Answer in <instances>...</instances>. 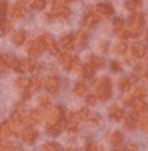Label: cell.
<instances>
[{"mask_svg":"<svg viewBox=\"0 0 148 151\" xmlns=\"http://www.w3.org/2000/svg\"><path fill=\"white\" fill-rule=\"evenodd\" d=\"M119 87H121V90H124V92L129 90L131 89V78H128V77H122V78L119 80Z\"/></svg>","mask_w":148,"mask_h":151,"instance_id":"obj_34","label":"cell"},{"mask_svg":"<svg viewBox=\"0 0 148 151\" xmlns=\"http://www.w3.org/2000/svg\"><path fill=\"white\" fill-rule=\"evenodd\" d=\"M109 142H111L113 147H118V145H121V144L124 142V135H122V132H119V131L112 132L111 137H109Z\"/></svg>","mask_w":148,"mask_h":151,"instance_id":"obj_23","label":"cell"},{"mask_svg":"<svg viewBox=\"0 0 148 151\" xmlns=\"http://www.w3.org/2000/svg\"><path fill=\"white\" fill-rule=\"evenodd\" d=\"M131 54L135 57V58H142V57L147 55V47H145V44H142V42H135V44H132V47H131Z\"/></svg>","mask_w":148,"mask_h":151,"instance_id":"obj_14","label":"cell"},{"mask_svg":"<svg viewBox=\"0 0 148 151\" xmlns=\"http://www.w3.org/2000/svg\"><path fill=\"white\" fill-rule=\"evenodd\" d=\"M60 61H61L64 70H68V71H77L78 67H80V61L77 58H74L68 51H64L60 55Z\"/></svg>","mask_w":148,"mask_h":151,"instance_id":"obj_3","label":"cell"},{"mask_svg":"<svg viewBox=\"0 0 148 151\" xmlns=\"http://www.w3.org/2000/svg\"><path fill=\"white\" fill-rule=\"evenodd\" d=\"M86 102L89 103V105H96V102H97V96L96 94H87V97H86Z\"/></svg>","mask_w":148,"mask_h":151,"instance_id":"obj_47","label":"cell"},{"mask_svg":"<svg viewBox=\"0 0 148 151\" xmlns=\"http://www.w3.org/2000/svg\"><path fill=\"white\" fill-rule=\"evenodd\" d=\"M126 28L129 31L131 37H138L144 29V16H142V13H138V12L132 13L131 18L128 19V22H126Z\"/></svg>","mask_w":148,"mask_h":151,"instance_id":"obj_1","label":"cell"},{"mask_svg":"<svg viewBox=\"0 0 148 151\" xmlns=\"http://www.w3.org/2000/svg\"><path fill=\"white\" fill-rule=\"evenodd\" d=\"M64 151H77V150H75V148H71V147H70V148H65Z\"/></svg>","mask_w":148,"mask_h":151,"instance_id":"obj_53","label":"cell"},{"mask_svg":"<svg viewBox=\"0 0 148 151\" xmlns=\"http://www.w3.org/2000/svg\"><path fill=\"white\" fill-rule=\"evenodd\" d=\"M44 86H45V89H47L50 93H57V92L60 90V78H58L57 76H50V77L45 78Z\"/></svg>","mask_w":148,"mask_h":151,"instance_id":"obj_7","label":"cell"},{"mask_svg":"<svg viewBox=\"0 0 148 151\" xmlns=\"http://www.w3.org/2000/svg\"><path fill=\"white\" fill-rule=\"evenodd\" d=\"M7 68H9V65H7L6 55H0V73H4Z\"/></svg>","mask_w":148,"mask_h":151,"instance_id":"obj_42","label":"cell"},{"mask_svg":"<svg viewBox=\"0 0 148 151\" xmlns=\"http://www.w3.org/2000/svg\"><path fill=\"white\" fill-rule=\"evenodd\" d=\"M84 151H105L100 145H97L96 142H87L86 147H84Z\"/></svg>","mask_w":148,"mask_h":151,"instance_id":"obj_39","label":"cell"},{"mask_svg":"<svg viewBox=\"0 0 148 151\" xmlns=\"http://www.w3.org/2000/svg\"><path fill=\"white\" fill-rule=\"evenodd\" d=\"M89 64H92L93 67L97 70L99 67H102V65H103V61H102L99 57H92V58L89 60Z\"/></svg>","mask_w":148,"mask_h":151,"instance_id":"obj_41","label":"cell"},{"mask_svg":"<svg viewBox=\"0 0 148 151\" xmlns=\"http://www.w3.org/2000/svg\"><path fill=\"white\" fill-rule=\"evenodd\" d=\"M6 9H7V3L4 0H0V22L4 19V15H6Z\"/></svg>","mask_w":148,"mask_h":151,"instance_id":"obj_43","label":"cell"},{"mask_svg":"<svg viewBox=\"0 0 148 151\" xmlns=\"http://www.w3.org/2000/svg\"><path fill=\"white\" fill-rule=\"evenodd\" d=\"M44 86V80L41 78V77H38V76H35V77H32L31 80H29V89L31 90H38L39 87H42Z\"/></svg>","mask_w":148,"mask_h":151,"instance_id":"obj_27","label":"cell"},{"mask_svg":"<svg viewBox=\"0 0 148 151\" xmlns=\"http://www.w3.org/2000/svg\"><path fill=\"white\" fill-rule=\"evenodd\" d=\"M138 122H139V115H137V113L125 116V128L126 129H134Z\"/></svg>","mask_w":148,"mask_h":151,"instance_id":"obj_21","label":"cell"},{"mask_svg":"<svg viewBox=\"0 0 148 151\" xmlns=\"http://www.w3.org/2000/svg\"><path fill=\"white\" fill-rule=\"evenodd\" d=\"M96 9H97V13H100V15H103V16H111L112 13H113V7H112L111 3H108V1L99 3V4L96 6Z\"/></svg>","mask_w":148,"mask_h":151,"instance_id":"obj_20","label":"cell"},{"mask_svg":"<svg viewBox=\"0 0 148 151\" xmlns=\"http://www.w3.org/2000/svg\"><path fill=\"white\" fill-rule=\"evenodd\" d=\"M42 119H44V115L39 112V111H32V112H29V115H28L26 124L28 125H38V124L42 122Z\"/></svg>","mask_w":148,"mask_h":151,"instance_id":"obj_19","label":"cell"},{"mask_svg":"<svg viewBox=\"0 0 148 151\" xmlns=\"http://www.w3.org/2000/svg\"><path fill=\"white\" fill-rule=\"evenodd\" d=\"M74 93L77 94V96H84V94L87 93V84H86V81H83V80L77 81L74 84Z\"/></svg>","mask_w":148,"mask_h":151,"instance_id":"obj_25","label":"cell"},{"mask_svg":"<svg viewBox=\"0 0 148 151\" xmlns=\"http://www.w3.org/2000/svg\"><path fill=\"white\" fill-rule=\"evenodd\" d=\"M109 116H111V119L116 121V122H121V121L125 119V113H124V111H122L119 106H116V105L111 106V109H109Z\"/></svg>","mask_w":148,"mask_h":151,"instance_id":"obj_18","label":"cell"},{"mask_svg":"<svg viewBox=\"0 0 148 151\" xmlns=\"http://www.w3.org/2000/svg\"><path fill=\"white\" fill-rule=\"evenodd\" d=\"M132 94H134L135 99H144L148 94V90H147V87H144V86H137L134 89V93Z\"/></svg>","mask_w":148,"mask_h":151,"instance_id":"obj_31","label":"cell"},{"mask_svg":"<svg viewBox=\"0 0 148 151\" xmlns=\"http://www.w3.org/2000/svg\"><path fill=\"white\" fill-rule=\"evenodd\" d=\"M38 102H39V106L47 108V106H50V96L48 94H41L39 99H38Z\"/></svg>","mask_w":148,"mask_h":151,"instance_id":"obj_40","label":"cell"},{"mask_svg":"<svg viewBox=\"0 0 148 151\" xmlns=\"http://www.w3.org/2000/svg\"><path fill=\"white\" fill-rule=\"evenodd\" d=\"M115 151H118V150H115Z\"/></svg>","mask_w":148,"mask_h":151,"instance_id":"obj_58","label":"cell"},{"mask_svg":"<svg viewBox=\"0 0 148 151\" xmlns=\"http://www.w3.org/2000/svg\"><path fill=\"white\" fill-rule=\"evenodd\" d=\"M141 78H142L144 81H148V70H145V71H144V74H142V77H141Z\"/></svg>","mask_w":148,"mask_h":151,"instance_id":"obj_52","label":"cell"},{"mask_svg":"<svg viewBox=\"0 0 148 151\" xmlns=\"http://www.w3.org/2000/svg\"><path fill=\"white\" fill-rule=\"evenodd\" d=\"M125 6H126V9L131 10V12H137V10L142 6V1H141V0H126V1H125Z\"/></svg>","mask_w":148,"mask_h":151,"instance_id":"obj_29","label":"cell"},{"mask_svg":"<svg viewBox=\"0 0 148 151\" xmlns=\"http://www.w3.org/2000/svg\"><path fill=\"white\" fill-rule=\"evenodd\" d=\"M134 100H135L134 94H124V97H122V102H124V105H126V106H131Z\"/></svg>","mask_w":148,"mask_h":151,"instance_id":"obj_45","label":"cell"},{"mask_svg":"<svg viewBox=\"0 0 148 151\" xmlns=\"http://www.w3.org/2000/svg\"><path fill=\"white\" fill-rule=\"evenodd\" d=\"M15 150H16V145L12 141H9L6 138L0 139V151H15Z\"/></svg>","mask_w":148,"mask_h":151,"instance_id":"obj_28","label":"cell"},{"mask_svg":"<svg viewBox=\"0 0 148 151\" xmlns=\"http://www.w3.org/2000/svg\"><path fill=\"white\" fill-rule=\"evenodd\" d=\"M96 96L100 100H109L112 96V83L108 77H102L96 81Z\"/></svg>","mask_w":148,"mask_h":151,"instance_id":"obj_2","label":"cell"},{"mask_svg":"<svg viewBox=\"0 0 148 151\" xmlns=\"http://www.w3.org/2000/svg\"><path fill=\"white\" fill-rule=\"evenodd\" d=\"M41 151H60V148L54 142H47V144H44L41 147Z\"/></svg>","mask_w":148,"mask_h":151,"instance_id":"obj_38","label":"cell"},{"mask_svg":"<svg viewBox=\"0 0 148 151\" xmlns=\"http://www.w3.org/2000/svg\"><path fill=\"white\" fill-rule=\"evenodd\" d=\"M147 65H148V57H147Z\"/></svg>","mask_w":148,"mask_h":151,"instance_id":"obj_57","label":"cell"},{"mask_svg":"<svg viewBox=\"0 0 148 151\" xmlns=\"http://www.w3.org/2000/svg\"><path fill=\"white\" fill-rule=\"evenodd\" d=\"M20 139L22 141H25V142H34L35 139H37V137H38V132L32 128V127H25L23 129H22V132H20Z\"/></svg>","mask_w":148,"mask_h":151,"instance_id":"obj_8","label":"cell"},{"mask_svg":"<svg viewBox=\"0 0 148 151\" xmlns=\"http://www.w3.org/2000/svg\"><path fill=\"white\" fill-rule=\"evenodd\" d=\"M139 127H141V129L144 132H148V113H142V115H139Z\"/></svg>","mask_w":148,"mask_h":151,"instance_id":"obj_33","label":"cell"},{"mask_svg":"<svg viewBox=\"0 0 148 151\" xmlns=\"http://www.w3.org/2000/svg\"><path fill=\"white\" fill-rule=\"evenodd\" d=\"M51 15L57 19H63V20H67V19L70 18V10L67 9V6H64L63 3L61 4H57L55 7L52 9V12H51Z\"/></svg>","mask_w":148,"mask_h":151,"instance_id":"obj_10","label":"cell"},{"mask_svg":"<svg viewBox=\"0 0 148 151\" xmlns=\"http://www.w3.org/2000/svg\"><path fill=\"white\" fill-rule=\"evenodd\" d=\"M65 3H73V1H75V0H64Z\"/></svg>","mask_w":148,"mask_h":151,"instance_id":"obj_55","label":"cell"},{"mask_svg":"<svg viewBox=\"0 0 148 151\" xmlns=\"http://www.w3.org/2000/svg\"><path fill=\"white\" fill-rule=\"evenodd\" d=\"M16 84H18L19 87H22V89H26L29 86V80H26L23 77H19L18 80H16Z\"/></svg>","mask_w":148,"mask_h":151,"instance_id":"obj_46","label":"cell"},{"mask_svg":"<svg viewBox=\"0 0 148 151\" xmlns=\"http://www.w3.org/2000/svg\"><path fill=\"white\" fill-rule=\"evenodd\" d=\"M94 73H96V68L93 67L92 64H89V63L81 67V76L84 78H92L93 76H94Z\"/></svg>","mask_w":148,"mask_h":151,"instance_id":"obj_26","label":"cell"},{"mask_svg":"<svg viewBox=\"0 0 148 151\" xmlns=\"http://www.w3.org/2000/svg\"><path fill=\"white\" fill-rule=\"evenodd\" d=\"M86 39H87V34H86L84 31L78 32V42H80V44H84V42H86Z\"/></svg>","mask_w":148,"mask_h":151,"instance_id":"obj_50","label":"cell"},{"mask_svg":"<svg viewBox=\"0 0 148 151\" xmlns=\"http://www.w3.org/2000/svg\"><path fill=\"white\" fill-rule=\"evenodd\" d=\"M13 134V129H12V122H3L0 124V138H6L9 135Z\"/></svg>","mask_w":148,"mask_h":151,"instance_id":"obj_22","label":"cell"},{"mask_svg":"<svg viewBox=\"0 0 148 151\" xmlns=\"http://www.w3.org/2000/svg\"><path fill=\"white\" fill-rule=\"evenodd\" d=\"M44 51H45V47H44V44H42L39 39L32 41V42L28 45V54H29V55H32V57L41 55Z\"/></svg>","mask_w":148,"mask_h":151,"instance_id":"obj_9","label":"cell"},{"mask_svg":"<svg viewBox=\"0 0 148 151\" xmlns=\"http://www.w3.org/2000/svg\"><path fill=\"white\" fill-rule=\"evenodd\" d=\"M45 3H47V0H31V7L41 10V9H44Z\"/></svg>","mask_w":148,"mask_h":151,"instance_id":"obj_36","label":"cell"},{"mask_svg":"<svg viewBox=\"0 0 148 151\" xmlns=\"http://www.w3.org/2000/svg\"><path fill=\"white\" fill-rule=\"evenodd\" d=\"M125 151H138V147H137V144H134V142H128V144L125 145Z\"/></svg>","mask_w":148,"mask_h":151,"instance_id":"obj_49","label":"cell"},{"mask_svg":"<svg viewBox=\"0 0 148 151\" xmlns=\"http://www.w3.org/2000/svg\"><path fill=\"white\" fill-rule=\"evenodd\" d=\"M20 68L23 71H28V73H39L41 71V64L38 63L37 60H32V58H25L20 61Z\"/></svg>","mask_w":148,"mask_h":151,"instance_id":"obj_6","label":"cell"},{"mask_svg":"<svg viewBox=\"0 0 148 151\" xmlns=\"http://www.w3.org/2000/svg\"><path fill=\"white\" fill-rule=\"evenodd\" d=\"M99 20H100V15L97 12H93V10H89L84 15V19H83L86 26H94V25L99 23Z\"/></svg>","mask_w":148,"mask_h":151,"instance_id":"obj_16","label":"cell"},{"mask_svg":"<svg viewBox=\"0 0 148 151\" xmlns=\"http://www.w3.org/2000/svg\"><path fill=\"white\" fill-rule=\"evenodd\" d=\"M10 29H12V23L7 22V20H3V22H1V31H3V32H9Z\"/></svg>","mask_w":148,"mask_h":151,"instance_id":"obj_48","label":"cell"},{"mask_svg":"<svg viewBox=\"0 0 148 151\" xmlns=\"http://www.w3.org/2000/svg\"><path fill=\"white\" fill-rule=\"evenodd\" d=\"M28 115H29L28 109H26L23 105H20V106H18V108L15 109V112H13V121L20 122V124H26Z\"/></svg>","mask_w":148,"mask_h":151,"instance_id":"obj_13","label":"cell"},{"mask_svg":"<svg viewBox=\"0 0 148 151\" xmlns=\"http://www.w3.org/2000/svg\"><path fill=\"white\" fill-rule=\"evenodd\" d=\"M132 111L134 113H137V115H142V113H145L148 111V106L147 103L142 100V99H135L134 102H132Z\"/></svg>","mask_w":148,"mask_h":151,"instance_id":"obj_17","label":"cell"},{"mask_svg":"<svg viewBox=\"0 0 148 151\" xmlns=\"http://www.w3.org/2000/svg\"><path fill=\"white\" fill-rule=\"evenodd\" d=\"M61 118H63V109L60 106H47V109H45V119H47L48 125L60 124Z\"/></svg>","mask_w":148,"mask_h":151,"instance_id":"obj_4","label":"cell"},{"mask_svg":"<svg viewBox=\"0 0 148 151\" xmlns=\"http://www.w3.org/2000/svg\"><path fill=\"white\" fill-rule=\"evenodd\" d=\"M63 131V127L61 124H51V125H47V134L50 137H58Z\"/></svg>","mask_w":148,"mask_h":151,"instance_id":"obj_24","label":"cell"},{"mask_svg":"<svg viewBox=\"0 0 148 151\" xmlns=\"http://www.w3.org/2000/svg\"><path fill=\"white\" fill-rule=\"evenodd\" d=\"M25 39H26V34H25L23 31H18V32H15V34H13V37H12V41H13V44H15V45H22V44L25 42Z\"/></svg>","mask_w":148,"mask_h":151,"instance_id":"obj_30","label":"cell"},{"mask_svg":"<svg viewBox=\"0 0 148 151\" xmlns=\"http://www.w3.org/2000/svg\"><path fill=\"white\" fill-rule=\"evenodd\" d=\"M74 115H75L80 121H87V118H89L90 113H89V109H87V108H81L80 111H77Z\"/></svg>","mask_w":148,"mask_h":151,"instance_id":"obj_35","label":"cell"},{"mask_svg":"<svg viewBox=\"0 0 148 151\" xmlns=\"http://www.w3.org/2000/svg\"><path fill=\"white\" fill-rule=\"evenodd\" d=\"M144 71H145V68H144L141 64H137V65L134 67V76H137V77H142Z\"/></svg>","mask_w":148,"mask_h":151,"instance_id":"obj_44","label":"cell"},{"mask_svg":"<svg viewBox=\"0 0 148 151\" xmlns=\"http://www.w3.org/2000/svg\"><path fill=\"white\" fill-rule=\"evenodd\" d=\"M6 60H7V65H9L10 68L18 70V71H20V70H22V68H20V61H19V60H16L15 57L6 55Z\"/></svg>","mask_w":148,"mask_h":151,"instance_id":"obj_32","label":"cell"},{"mask_svg":"<svg viewBox=\"0 0 148 151\" xmlns=\"http://www.w3.org/2000/svg\"><path fill=\"white\" fill-rule=\"evenodd\" d=\"M80 119L75 115H68V118H65V129L70 132H75L80 129Z\"/></svg>","mask_w":148,"mask_h":151,"instance_id":"obj_12","label":"cell"},{"mask_svg":"<svg viewBox=\"0 0 148 151\" xmlns=\"http://www.w3.org/2000/svg\"><path fill=\"white\" fill-rule=\"evenodd\" d=\"M111 68H112V71H121V64L118 63V61H112V64H111Z\"/></svg>","mask_w":148,"mask_h":151,"instance_id":"obj_51","label":"cell"},{"mask_svg":"<svg viewBox=\"0 0 148 151\" xmlns=\"http://www.w3.org/2000/svg\"><path fill=\"white\" fill-rule=\"evenodd\" d=\"M126 50H128V47H126L125 42H119V44L115 47V52L119 54V55H124V54L126 52Z\"/></svg>","mask_w":148,"mask_h":151,"instance_id":"obj_37","label":"cell"},{"mask_svg":"<svg viewBox=\"0 0 148 151\" xmlns=\"http://www.w3.org/2000/svg\"><path fill=\"white\" fill-rule=\"evenodd\" d=\"M25 12H26V0H19L18 3H15L13 7H12V18L13 19L23 18Z\"/></svg>","mask_w":148,"mask_h":151,"instance_id":"obj_11","label":"cell"},{"mask_svg":"<svg viewBox=\"0 0 148 151\" xmlns=\"http://www.w3.org/2000/svg\"><path fill=\"white\" fill-rule=\"evenodd\" d=\"M74 37L73 35H63L61 39H60V42H58V45L64 50V51H70V50H73L74 48Z\"/></svg>","mask_w":148,"mask_h":151,"instance_id":"obj_15","label":"cell"},{"mask_svg":"<svg viewBox=\"0 0 148 151\" xmlns=\"http://www.w3.org/2000/svg\"><path fill=\"white\" fill-rule=\"evenodd\" d=\"M147 42H148V31H147Z\"/></svg>","mask_w":148,"mask_h":151,"instance_id":"obj_56","label":"cell"},{"mask_svg":"<svg viewBox=\"0 0 148 151\" xmlns=\"http://www.w3.org/2000/svg\"><path fill=\"white\" fill-rule=\"evenodd\" d=\"M42 44H44V47H45V50H48L52 55H58V52H60V45L57 44L55 41L52 39V38L50 37V35H47V34H44V35H41V37L38 38Z\"/></svg>","mask_w":148,"mask_h":151,"instance_id":"obj_5","label":"cell"},{"mask_svg":"<svg viewBox=\"0 0 148 151\" xmlns=\"http://www.w3.org/2000/svg\"><path fill=\"white\" fill-rule=\"evenodd\" d=\"M54 3H57V4H61V0H52Z\"/></svg>","mask_w":148,"mask_h":151,"instance_id":"obj_54","label":"cell"}]
</instances>
